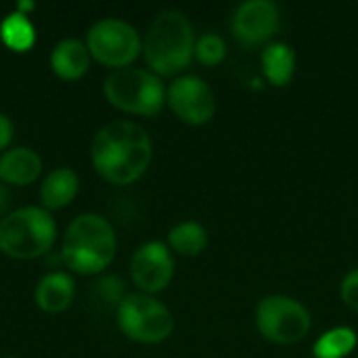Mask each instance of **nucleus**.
<instances>
[{"instance_id":"nucleus-22","label":"nucleus","mask_w":358,"mask_h":358,"mask_svg":"<svg viewBox=\"0 0 358 358\" xmlns=\"http://www.w3.org/2000/svg\"><path fill=\"white\" fill-rule=\"evenodd\" d=\"M340 296H342V300H344V304L348 308H352V310L358 313V268L350 271L344 277V281L340 285Z\"/></svg>"},{"instance_id":"nucleus-9","label":"nucleus","mask_w":358,"mask_h":358,"mask_svg":"<svg viewBox=\"0 0 358 358\" xmlns=\"http://www.w3.org/2000/svg\"><path fill=\"white\" fill-rule=\"evenodd\" d=\"M166 103L172 113L189 126L208 124L216 111L214 90L199 76L176 78L166 90Z\"/></svg>"},{"instance_id":"nucleus-15","label":"nucleus","mask_w":358,"mask_h":358,"mask_svg":"<svg viewBox=\"0 0 358 358\" xmlns=\"http://www.w3.org/2000/svg\"><path fill=\"white\" fill-rule=\"evenodd\" d=\"M78 174L71 168H57L52 170L40 187V201L44 210H61L73 201L78 195Z\"/></svg>"},{"instance_id":"nucleus-2","label":"nucleus","mask_w":358,"mask_h":358,"mask_svg":"<svg viewBox=\"0 0 358 358\" xmlns=\"http://www.w3.org/2000/svg\"><path fill=\"white\" fill-rule=\"evenodd\" d=\"M195 42L191 21L180 10H164L147 29L143 42L145 61L155 76H176L193 61Z\"/></svg>"},{"instance_id":"nucleus-3","label":"nucleus","mask_w":358,"mask_h":358,"mask_svg":"<svg viewBox=\"0 0 358 358\" xmlns=\"http://www.w3.org/2000/svg\"><path fill=\"white\" fill-rule=\"evenodd\" d=\"M115 252L113 227L99 214H80L65 231L61 258L78 275H96L113 262Z\"/></svg>"},{"instance_id":"nucleus-5","label":"nucleus","mask_w":358,"mask_h":358,"mask_svg":"<svg viewBox=\"0 0 358 358\" xmlns=\"http://www.w3.org/2000/svg\"><path fill=\"white\" fill-rule=\"evenodd\" d=\"M103 92L113 107L134 115L151 117L166 105V88L159 76L138 67H124L109 73Z\"/></svg>"},{"instance_id":"nucleus-16","label":"nucleus","mask_w":358,"mask_h":358,"mask_svg":"<svg viewBox=\"0 0 358 358\" xmlns=\"http://www.w3.org/2000/svg\"><path fill=\"white\" fill-rule=\"evenodd\" d=\"M296 71V52L283 42H273L262 50V73L268 84L283 88L292 82Z\"/></svg>"},{"instance_id":"nucleus-17","label":"nucleus","mask_w":358,"mask_h":358,"mask_svg":"<svg viewBox=\"0 0 358 358\" xmlns=\"http://www.w3.org/2000/svg\"><path fill=\"white\" fill-rule=\"evenodd\" d=\"M168 245L180 256H199L208 245V231L193 220L180 222L168 233Z\"/></svg>"},{"instance_id":"nucleus-24","label":"nucleus","mask_w":358,"mask_h":358,"mask_svg":"<svg viewBox=\"0 0 358 358\" xmlns=\"http://www.w3.org/2000/svg\"><path fill=\"white\" fill-rule=\"evenodd\" d=\"M8 199H10V197H8V191H6V187L0 182V216L6 212V208H8Z\"/></svg>"},{"instance_id":"nucleus-4","label":"nucleus","mask_w":358,"mask_h":358,"mask_svg":"<svg viewBox=\"0 0 358 358\" xmlns=\"http://www.w3.org/2000/svg\"><path fill=\"white\" fill-rule=\"evenodd\" d=\"M55 239L57 224L44 208H19L0 220V252L8 258L31 260L44 256Z\"/></svg>"},{"instance_id":"nucleus-21","label":"nucleus","mask_w":358,"mask_h":358,"mask_svg":"<svg viewBox=\"0 0 358 358\" xmlns=\"http://www.w3.org/2000/svg\"><path fill=\"white\" fill-rule=\"evenodd\" d=\"M94 296L103 304H107V306H120L122 300L128 294L124 292V281L122 279H117V277H105V279H101L94 285Z\"/></svg>"},{"instance_id":"nucleus-23","label":"nucleus","mask_w":358,"mask_h":358,"mask_svg":"<svg viewBox=\"0 0 358 358\" xmlns=\"http://www.w3.org/2000/svg\"><path fill=\"white\" fill-rule=\"evenodd\" d=\"M13 134H15V128H13L10 117L4 115V113H0V151H4L10 145Z\"/></svg>"},{"instance_id":"nucleus-13","label":"nucleus","mask_w":358,"mask_h":358,"mask_svg":"<svg viewBox=\"0 0 358 358\" xmlns=\"http://www.w3.org/2000/svg\"><path fill=\"white\" fill-rule=\"evenodd\" d=\"M50 67L55 76L65 82L80 80L90 67V52L86 48V42H80L76 38L61 40L50 52Z\"/></svg>"},{"instance_id":"nucleus-6","label":"nucleus","mask_w":358,"mask_h":358,"mask_svg":"<svg viewBox=\"0 0 358 358\" xmlns=\"http://www.w3.org/2000/svg\"><path fill=\"white\" fill-rule=\"evenodd\" d=\"M120 331L138 344H159L174 329L172 313L153 296L128 294L117 306Z\"/></svg>"},{"instance_id":"nucleus-14","label":"nucleus","mask_w":358,"mask_h":358,"mask_svg":"<svg viewBox=\"0 0 358 358\" xmlns=\"http://www.w3.org/2000/svg\"><path fill=\"white\" fill-rule=\"evenodd\" d=\"M76 296V285L73 279L65 273H48L44 275L34 292L36 304L48 313V315H59L65 308H69V304L73 302Z\"/></svg>"},{"instance_id":"nucleus-8","label":"nucleus","mask_w":358,"mask_h":358,"mask_svg":"<svg viewBox=\"0 0 358 358\" xmlns=\"http://www.w3.org/2000/svg\"><path fill=\"white\" fill-rule=\"evenodd\" d=\"M86 48L101 65L124 69L141 55L143 42L138 31L128 21L105 17L88 29Z\"/></svg>"},{"instance_id":"nucleus-11","label":"nucleus","mask_w":358,"mask_h":358,"mask_svg":"<svg viewBox=\"0 0 358 358\" xmlns=\"http://www.w3.org/2000/svg\"><path fill=\"white\" fill-rule=\"evenodd\" d=\"M279 6L271 0H250L237 6L231 29L235 40L245 48H256L271 40L279 29Z\"/></svg>"},{"instance_id":"nucleus-1","label":"nucleus","mask_w":358,"mask_h":358,"mask_svg":"<svg viewBox=\"0 0 358 358\" xmlns=\"http://www.w3.org/2000/svg\"><path fill=\"white\" fill-rule=\"evenodd\" d=\"M153 145L147 130L134 122L117 120L96 132L90 159L96 174L117 187L136 182L149 168Z\"/></svg>"},{"instance_id":"nucleus-7","label":"nucleus","mask_w":358,"mask_h":358,"mask_svg":"<svg viewBox=\"0 0 358 358\" xmlns=\"http://www.w3.org/2000/svg\"><path fill=\"white\" fill-rule=\"evenodd\" d=\"M310 325V313L294 298L268 296L256 306V327L273 344H298L308 336Z\"/></svg>"},{"instance_id":"nucleus-20","label":"nucleus","mask_w":358,"mask_h":358,"mask_svg":"<svg viewBox=\"0 0 358 358\" xmlns=\"http://www.w3.org/2000/svg\"><path fill=\"white\" fill-rule=\"evenodd\" d=\"M195 57L199 63L214 67L218 63L224 61L227 57V44L218 34H203L197 42H195Z\"/></svg>"},{"instance_id":"nucleus-19","label":"nucleus","mask_w":358,"mask_h":358,"mask_svg":"<svg viewBox=\"0 0 358 358\" xmlns=\"http://www.w3.org/2000/svg\"><path fill=\"white\" fill-rule=\"evenodd\" d=\"M0 38L10 50L25 52L34 46L36 34L31 21L23 13H10L0 25Z\"/></svg>"},{"instance_id":"nucleus-18","label":"nucleus","mask_w":358,"mask_h":358,"mask_svg":"<svg viewBox=\"0 0 358 358\" xmlns=\"http://www.w3.org/2000/svg\"><path fill=\"white\" fill-rule=\"evenodd\" d=\"M357 344V334L350 327H336L315 342L313 352L315 358H346L350 357Z\"/></svg>"},{"instance_id":"nucleus-12","label":"nucleus","mask_w":358,"mask_h":358,"mask_svg":"<svg viewBox=\"0 0 358 358\" xmlns=\"http://www.w3.org/2000/svg\"><path fill=\"white\" fill-rule=\"evenodd\" d=\"M42 172V159L27 147H15L0 155V182L25 187Z\"/></svg>"},{"instance_id":"nucleus-10","label":"nucleus","mask_w":358,"mask_h":358,"mask_svg":"<svg viewBox=\"0 0 358 358\" xmlns=\"http://www.w3.org/2000/svg\"><path fill=\"white\" fill-rule=\"evenodd\" d=\"M130 275L141 294L164 292L174 277V258L166 243L149 241L143 243L130 260Z\"/></svg>"}]
</instances>
